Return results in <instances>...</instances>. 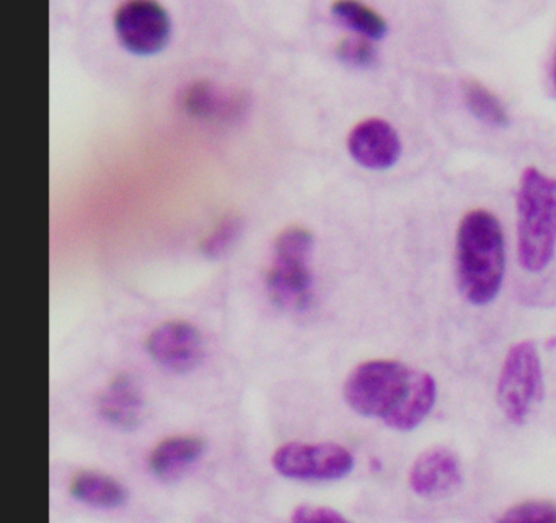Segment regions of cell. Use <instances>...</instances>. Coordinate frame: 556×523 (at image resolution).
I'll return each instance as SVG.
<instances>
[{"instance_id": "cell-21", "label": "cell", "mask_w": 556, "mask_h": 523, "mask_svg": "<svg viewBox=\"0 0 556 523\" xmlns=\"http://www.w3.org/2000/svg\"><path fill=\"white\" fill-rule=\"evenodd\" d=\"M552 80H553V86H555V89H556V53H555V58H553Z\"/></svg>"}, {"instance_id": "cell-19", "label": "cell", "mask_w": 556, "mask_h": 523, "mask_svg": "<svg viewBox=\"0 0 556 523\" xmlns=\"http://www.w3.org/2000/svg\"><path fill=\"white\" fill-rule=\"evenodd\" d=\"M337 56L344 66L353 67V69H370L379 60L372 40L363 37L346 38L341 41L338 44Z\"/></svg>"}, {"instance_id": "cell-13", "label": "cell", "mask_w": 556, "mask_h": 523, "mask_svg": "<svg viewBox=\"0 0 556 523\" xmlns=\"http://www.w3.org/2000/svg\"><path fill=\"white\" fill-rule=\"evenodd\" d=\"M206 444L194 435H178L165 438L154 448L149 458V467L155 477L165 483L180 480L203 458Z\"/></svg>"}, {"instance_id": "cell-4", "label": "cell", "mask_w": 556, "mask_h": 523, "mask_svg": "<svg viewBox=\"0 0 556 523\" xmlns=\"http://www.w3.org/2000/svg\"><path fill=\"white\" fill-rule=\"evenodd\" d=\"M314 237L301 227L286 229L275 243V256L266 276V291L276 307L286 311L307 310L314 301L311 256Z\"/></svg>"}, {"instance_id": "cell-10", "label": "cell", "mask_w": 556, "mask_h": 523, "mask_svg": "<svg viewBox=\"0 0 556 523\" xmlns=\"http://www.w3.org/2000/svg\"><path fill=\"white\" fill-rule=\"evenodd\" d=\"M348 152L366 170H390L402 157L403 144L399 131L382 118L357 123L348 136Z\"/></svg>"}, {"instance_id": "cell-20", "label": "cell", "mask_w": 556, "mask_h": 523, "mask_svg": "<svg viewBox=\"0 0 556 523\" xmlns=\"http://www.w3.org/2000/svg\"><path fill=\"white\" fill-rule=\"evenodd\" d=\"M292 522L295 523H343L346 522L343 515L331 507L321 506H299L292 512Z\"/></svg>"}, {"instance_id": "cell-5", "label": "cell", "mask_w": 556, "mask_h": 523, "mask_svg": "<svg viewBox=\"0 0 556 523\" xmlns=\"http://www.w3.org/2000/svg\"><path fill=\"white\" fill-rule=\"evenodd\" d=\"M542 359L532 340L514 343L501 363L496 383L497 408L514 425H523L543 401Z\"/></svg>"}, {"instance_id": "cell-17", "label": "cell", "mask_w": 556, "mask_h": 523, "mask_svg": "<svg viewBox=\"0 0 556 523\" xmlns=\"http://www.w3.org/2000/svg\"><path fill=\"white\" fill-rule=\"evenodd\" d=\"M242 232L243 220L239 216L224 217L201 243V253L210 259L220 258L232 248Z\"/></svg>"}, {"instance_id": "cell-6", "label": "cell", "mask_w": 556, "mask_h": 523, "mask_svg": "<svg viewBox=\"0 0 556 523\" xmlns=\"http://www.w3.org/2000/svg\"><path fill=\"white\" fill-rule=\"evenodd\" d=\"M271 464L281 476L307 483L340 481L353 473L354 455L334 442L282 445L273 454Z\"/></svg>"}, {"instance_id": "cell-14", "label": "cell", "mask_w": 556, "mask_h": 523, "mask_svg": "<svg viewBox=\"0 0 556 523\" xmlns=\"http://www.w3.org/2000/svg\"><path fill=\"white\" fill-rule=\"evenodd\" d=\"M71 493L79 502L93 509H119L128 502V489L109 474L86 471L73 481Z\"/></svg>"}, {"instance_id": "cell-16", "label": "cell", "mask_w": 556, "mask_h": 523, "mask_svg": "<svg viewBox=\"0 0 556 523\" xmlns=\"http://www.w3.org/2000/svg\"><path fill=\"white\" fill-rule=\"evenodd\" d=\"M464 102L468 112L491 128H507L510 123L509 113L504 109L503 102L483 84L468 80L464 84Z\"/></svg>"}, {"instance_id": "cell-1", "label": "cell", "mask_w": 556, "mask_h": 523, "mask_svg": "<svg viewBox=\"0 0 556 523\" xmlns=\"http://www.w3.org/2000/svg\"><path fill=\"white\" fill-rule=\"evenodd\" d=\"M344 401L364 418L399 432L415 431L434 409L438 383L418 367L393 359L366 360L344 380Z\"/></svg>"}, {"instance_id": "cell-2", "label": "cell", "mask_w": 556, "mask_h": 523, "mask_svg": "<svg viewBox=\"0 0 556 523\" xmlns=\"http://www.w3.org/2000/svg\"><path fill=\"white\" fill-rule=\"evenodd\" d=\"M455 272L462 298L473 307L493 304L506 272L503 227L490 211L473 209L462 217L455 239Z\"/></svg>"}, {"instance_id": "cell-7", "label": "cell", "mask_w": 556, "mask_h": 523, "mask_svg": "<svg viewBox=\"0 0 556 523\" xmlns=\"http://www.w3.org/2000/svg\"><path fill=\"white\" fill-rule=\"evenodd\" d=\"M115 30L129 53L154 56L170 41L172 22L155 0H126L116 12Z\"/></svg>"}, {"instance_id": "cell-3", "label": "cell", "mask_w": 556, "mask_h": 523, "mask_svg": "<svg viewBox=\"0 0 556 523\" xmlns=\"http://www.w3.org/2000/svg\"><path fill=\"white\" fill-rule=\"evenodd\" d=\"M516 213L520 268L540 275L556 253V178L527 167L517 188Z\"/></svg>"}, {"instance_id": "cell-9", "label": "cell", "mask_w": 556, "mask_h": 523, "mask_svg": "<svg viewBox=\"0 0 556 523\" xmlns=\"http://www.w3.org/2000/svg\"><path fill=\"white\" fill-rule=\"evenodd\" d=\"M462 484L464 470L460 458L445 445L426 448L409 467V489L422 499H444L457 493Z\"/></svg>"}, {"instance_id": "cell-11", "label": "cell", "mask_w": 556, "mask_h": 523, "mask_svg": "<svg viewBox=\"0 0 556 523\" xmlns=\"http://www.w3.org/2000/svg\"><path fill=\"white\" fill-rule=\"evenodd\" d=\"M180 105L191 118L232 123L245 115L247 97L224 90L210 80H198L181 90Z\"/></svg>"}, {"instance_id": "cell-12", "label": "cell", "mask_w": 556, "mask_h": 523, "mask_svg": "<svg viewBox=\"0 0 556 523\" xmlns=\"http://www.w3.org/2000/svg\"><path fill=\"white\" fill-rule=\"evenodd\" d=\"M100 418L122 431H135L144 416V395L131 375H118L99 398Z\"/></svg>"}, {"instance_id": "cell-15", "label": "cell", "mask_w": 556, "mask_h": 523, "mask_svg": "<svg viewBox=\"0 0 556 523\" xmlns=\"http://www.w3.org/2000/svg\"><path fill=\"white\" fill-rule=\"evenodd\" d=\"M331 15L348 30L367 40L379 41L389 34L386 18L361 0H334Z\"/></svg>"}, {"instance_id": "cell-8", "label": "cell", "mask_w": 556, "mask_h": 523, "mask_svg": "<svg viewBox=\"0 0 556 523\" xmlns=\"http://www.w3.org/2000/svg\"><path fill=\"white\" fill-rule=\"evenodd\" d=\"M146 347L152 360L168 372H193L204 359L203 334L188 321L162 323L149 334Z\"/></svg>"}, {"instance_id": "cell-18", "label": "cell", "mask_w": 556, "mask_h": 523, "mask_svg": "<svg viewBox=\"0 0 556 523\" xmlns=\"http://www.w3.org/2000/svg\"><path fill=\"white\" fill-rule=\"evenodd\" d=\"M497 520L504 523H556V502L526 500L509 507Z\"/></svg>"}]
</instances>
